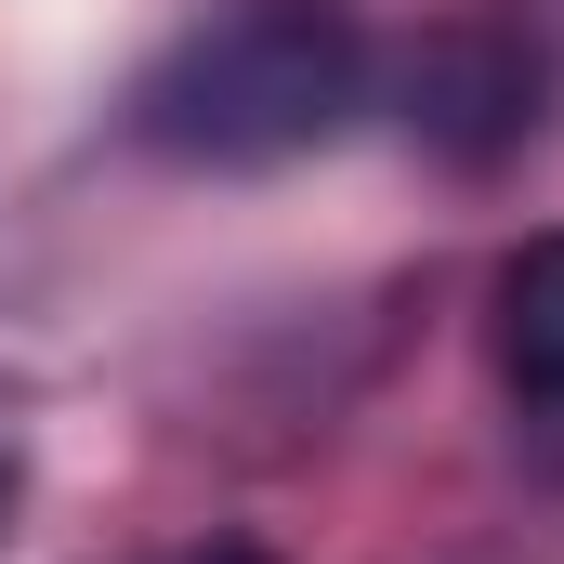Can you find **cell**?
Here are the masks:
<instances>
[{
  "instance_id": "3957f363",
  "label": "cell",
  "mask_w": 564,
  "mask_h": 564,
  "mask_svg": "<svg viewBox=\"0 0 564 564\" xmlns=\"http://www.w3.org/2000/svg\"><path fill=\"white\" fill-rule=\"evenodd\" d=\"M499 381L564 421V237H525L499 263Z\"/></svg>"
},
{
  "instance_id": "277c9868",
  "label": "cell",
  "mask_w": 564,
  "mask_h": 564,
  "mask_svg": "<svg viewBox=\"0 0 564 564\" xmlns=\"http://www.w3.org/2000/svg\"><path fill=\"white\" fill-rule=\"evenodd\" d=\"M197 564H263V552H197Z\"/></svg>"
},
{
  "instance_id": "6da1fadb",
  "label": "cell",
  "mask_w": 564,
  "mask_h": 564,
  "mask_svg": "<svg viewBox=\"0 0 564 564\" xmlns=\"http://www.w3.org/2000/svg\"><path fill=\"white\" fill-rule=\"evenodd\" d=\"M368 106V40L328 0H237L224 26L171 40L132 93V132L158 158H210V171H263L302 158Z\"/></svg>"
},
{
  "instance_id": "7a4b0ae2",
  "label": "cell",
  "mask_w": 564,
  "mask_h": 564,
  "mask_svg": "<svg viewBox=\"0 0 564 564\" xmlns=\"http://www.w3.org/2000/svg\"><path fill=\"white\" fill-rule=\"evenodd\" d=\"M539 119V53L512 26H446L408 53V132H433L446 158H499Z\"/></svg>"
}]
</instances>
